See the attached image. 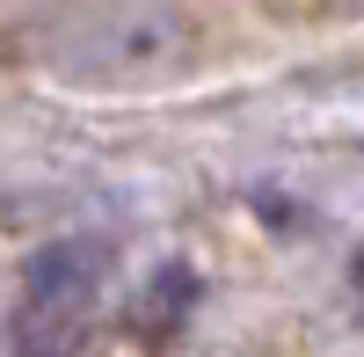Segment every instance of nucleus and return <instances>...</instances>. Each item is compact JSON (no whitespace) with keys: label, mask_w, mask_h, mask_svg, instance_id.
<instances>
[{"label":"nucleus","mask_w":364,"mask_h":357,"mask_svg":"<svg viewBox=\"0 0 364 357\" xmlns=\"http://www.w3.org/2000/svg\"><path fill=\"white\" fill-rule=\"evenodd\" d=\"M109 284V255L95 241H51L22 277V299L8 321V357H73L95 329Z\"/></svg>","instance_id":"nucleus-1"},{"label":"nucleus","mask_w":364,"mask_h":357,"mask_svg":"<svg viewBox=\"0 0 364 357\" xmlns=\"http://www.w3.org/2000/svg\"><path fill=\"white\" fill-rule=\"evenodd\" d=\"M190 307H197V277L190 270H161L154 284L132 299V343H146V350H168L175 336H182V321H190Z\"/></svg>","instance_id":"nucleus-2"}]
</instances>
